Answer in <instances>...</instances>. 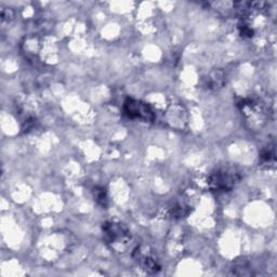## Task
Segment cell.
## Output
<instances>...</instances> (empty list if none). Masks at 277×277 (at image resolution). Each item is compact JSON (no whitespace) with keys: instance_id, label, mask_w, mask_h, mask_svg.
Returning <instances> with one entry per match:
<instances>
[{"instance_id":"6da1fadb","label":"cell","mask_w":277,"mask_h":277,"mask_svg":"<svg viewBox=\"0 0 277 277\" xmlns=\"http://www.w3.org/2000/svg\"><path fill=\"white\" fill-rule=\"evenodd\" d=\"M241 171L234 166H222L213 170L208 178V186L213 192L225 193L232 190L240 182Z\"/></svg>"},{"instance_id":"7a4b0ae2","label":"cell","mask_w":277,"mask_h":277,"mask_svg":"<svg viewBox=\"0 0 277 277\" xmlns=\"http://www.w3.org/2000/svg\"><path fill=\"white\" fill-rule=\"evenodd\" d=\"M104 240L114 249L118 250L119 246L126 247L130 242L131 235L126 225L115 221H107L102 227Z\"/></svg>"},{"instance_id":"3957f363","label":"cell","mask_w":277,"mask_h":277,"mask_svg":"<svg viewBox=\"0 0 277 277\" xmlns=\"http://www.w3.org/2000/svg\"><path fill=\"white\" fill-rule=\"evenodd\" d=\"M123 111L129 119L141 120L144 123H153L156 118L153 108L147 103L132 97H127L125 100Z\"/></svg>"},{"instance_id":"277c9868","label":"cell","mask_w":277,"mask_h":277,"mask_svg":"<svg viewBox=\"0 0 277 277\" xmlns=\"http://www.w3.org/2000/svg\"><path fill=\"white\" fill-rule=\"evenodd\" d=\"M135 255H138L136 257V259L140 262V265L143 268L144 271H146L147 273H157L160 271V264L158 263L157 260H156L154 257L149 256V255H142V253L138 251V249H137L135 251Z\"/></svg>"},{"instance_id":"5b68a950","label":"cell","mask_w":277,"mask_h":277,"mask_svg":"<svg viewBox=\"0 0 277 277\" xmlns=\"http://www.w3.org/2000/svg\"><path fill=\"white\" fill-rule=\"evenodd\" d=\"M225 83V76L222 71L211 72L206 78V87L210 90H218L223 87Z\"/></svg>"},{"instance_id":"8992f818","label":"cell","mask_w":277,"mask_h":277,"mask_svg":"<svg viewBox=\"0 0 277 277\" xmlns=\"http://www.w3.org/2000/svg\"><path fill=\"white\" fill-rule=\"evenodd\" d=\"M92 195H93V198L96 201V204L106 208L108 205V197H107V192L105 187L103 186H95L92 189Z\"/></svg>"},{"instance_id":"52a82bcc","label":"cell","mask_w":277,"mask_h":277,"mask_svg":"<svg viewBox=\"0 0 277 277\" xmlns=\"http://www.w3.org/2000/svg\"><path fill=\"white\" fill-rule=\"evenodd\" d=\"M189 212H190L189 207L183 203L182 204L177 203L170 208V215L172 218H175V219H181V218L186 217Z\"/></svg>"},{"instance_id":"ba28073f","label":"cell","mask_w":277,"mask_h":277,"mask_svg":"<svg viewBox=\"0 0 277 277\" xmlns=\"http://www.w3.org/2000/svg\"><path fill=\"white\" fill-rule=\"evenodd\" d=\"M262 165H271L275 163V147L274 145H269L267 148L262 149L260 154Z\"/></svg>"},{"instance_id":"9c48e42d","label":"cell","mask_w":277,"mask_h":277,"mask_svg":"<svg viewBox=\"0 0 277 277\" xmlns=\"http://www.w3.org/2000/svg\"><path fill=\"white\" fill-rule=\"evenodd\" d=\"M239 33L244 38H251L253 37V35H255V32H253L252 28L249 27V25L244 24V23L239 25Z\"/></svg>"}]
</instances>
